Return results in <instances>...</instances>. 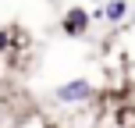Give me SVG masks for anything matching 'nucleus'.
Wrapping results in <instances>:
<instances>
[{
  "instance_id": "f257e3e1",
  "label": "nucleus",
  "mask_w": 135,
  "mask_h": 128,
  "mask_svg": "<svg viewBox=\"0 0 135 128\" xmlns=\"http://www.w3.org/2000/svg\"><path fill=\"white\" fill-rule=\"evenodd\" d=\"M89 25H93V11H89V7H68V11L61 14V32L71 36V39L85 36Z\"/></svg>"
},
{
  "instance_id": "f03ea898",
  "label": "nucleus",
  "mask_w": 135,
  "mask_h": 128,
  "mask_svg": "<svg viewBox=\"0 0 135 128\" xmlns=\"http://www.w3.org/2000/svg\"><path fill=\"white\" fill-rule=\"evenodd\" d=\"M57 100L61 103H85V100H93V82L89 78L64 82V86H57Z\"/></svg>"
},
{
  "instance_id": "7ed1b4c3",
  "label": "nucleus",
  "mask_w": 135,
  "mask_h": 128,
  "mask_svg": "<svg viewBox=\"0 0 135 128\" xmlns=\"http://www.w3.org/2000/svg\"><path fill=\"white\" fill-rule=\"evenodd\" d=\"M103 11H107V21H110V25H117V21L128 18V0H107Z\"/></svg>"
}]
</instances>
